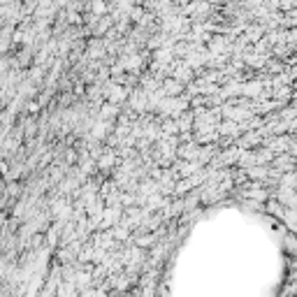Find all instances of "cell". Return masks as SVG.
Returning a JSON list of instances; mask_svg holds the SVG:
<instances>
[]
</instances>
